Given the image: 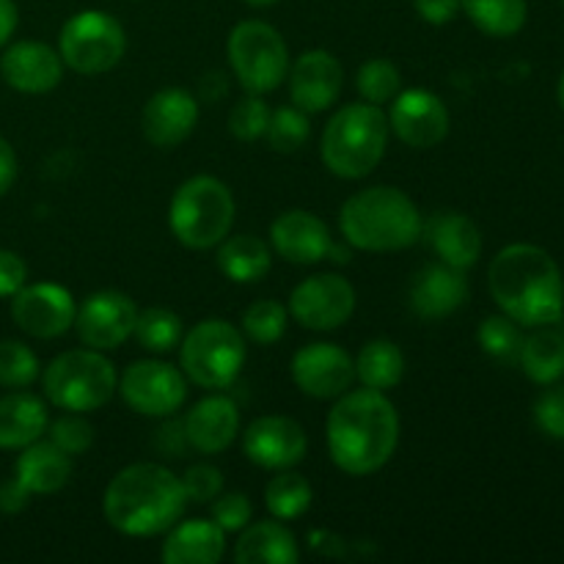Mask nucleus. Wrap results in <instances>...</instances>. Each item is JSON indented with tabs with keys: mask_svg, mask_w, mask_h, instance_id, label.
Listing matches in <instances>:
<instances>
[{
	"mask_svg": "<svg viewBox=\"0 0 564 564\" xmlns=\"http://www.w3.org/2000/svg\"><path fill=\"white\" fill-rule=\"evenodd\" d=\"M325 435L336 468L350 477H367L380 471L394 455L400 416L386 391H347L328 413Z\"/></svg>",
	"mask_w": 564,
	"mask_h": 564,
	"instance_id": "1",
	"label": "nucleus"
},
{
	"mask_svg": "<svg viewBox=\"0 0 564 564\" xmlns=\"http://www.w3.org/2000/svg\"><path fill=\"white\" fill-rule=\"evenodd\" d=\"M488 286L507 317L527 328L554 325L564 314V279L549 251L529 242L501 248L488 268Z\"/></svg>",
	"mask_w": 564,
	"mask_h": 564,
	"instance_id": "2",
	"label": "nucleus"
},
{
	"mask_svg": "<svg viewBox=\"0 0 564 564\" xmlns=\"http://www.w3.org/2000/svg\"><path fill=\"white\" fill-rule=\"evenodd\" d=\"M187 496L182 479L160 463H135L110 479L102 512L110 527L130 538L163 534L185 516Z\"/></svg>",
	"mask_w": 564,
	"mask_h": 564,
	"instance_id": "3",
	"label": "nucleus"
},
{
	"mask_svg": "<svg viewBox=\"0 0 564 564\" xmlns=\"http://www.w3.org/2000/svg\"><path fill=\"white\" fill-rule=\"evenodd\" d=\"M341 237L358 251L389 253L411 248L422 237L424 220L400 187H367L345 202L339 213Z\"/></svg>",
	"mask_w": 564,
	"mask_h": 564,
	"instance_id": "4",
	"label": "nucleus"
},
{
	"mask_svg": "<svg viewBox=\"0 0 564 564\" xmlns=\"http://www.w3.org/2000/svg\"><path fill=\"white\" fill-rule=\"evenodd\" d=\"M389 132V116L380 110V105H345L325 124L319 143L325 169L341 180H364L383 160Z\"/></svg>",
	"mask_w": 564,
	"mask_h": 564,
	"instance_id": "5",
	"label": "nucleus"
},
{
	"mask_svg": "<svg viewBox=\"0 0 564 564\" xmlns=\"http://www.w3.org/2000/svg\"><path fill=\"white\" fill-rule=\"evenodd\" d=\"M235 196L215 176H193L182 182L169 207V226L176 240L193 251H209L231 235Z\"/></svg>",
	"mask_w": 564,
	"mask_h": 564,
	"instance_id": "6",
	"label": "nucleus"
},
{
	"mask_svg": "<svg viewBox=\"0 0 564 564\" xmlns=\"http://www.w3.org/2000/svg\"><path fill=\"white\" fill-rule=\"evenodd\" d=\"M42 386L47 400L61 411L91 413L110 402L119 378L102 350L88 347V350H66L55 356L44 369Z\"/></svg>",
	"mask_w": 564,
	"mask_h": 564,
	"instance_id": "7",
	"label": "nucleus"
},
{
	"mask_svg": "<svg viewBox=\"0 0 564 564\" xmlns=\"http://www.w3.org/2000/svg\"><path fill=\"white\" fill-rule=\"evenodd\" d=\"M246 364V339L226 319H202L180 341V367L187 380L209 391L229 389Z\"/></svg>",
	"mask_w": 564,
	"mask_h": 564,
	"instance_id": "8",
	"label": "nucleus"
},
{
	"mask_svg": "<svg viewBox=\"0 0 564 564\" xmlns=\"http://www.w3.org/2000/svg\"><path fill=\"white\" fill-rule=\"evenodd\" d=\"M229 66L248 94L275 91L290 75V50L284 36L262 20L235 25L226 42Z\"/></svg>",
	"mask_w": 564,
	"mask_h": 564,
	"instance_id": "9",
	"label": "nucleus"
},
{
	"mask_svg": "<svg viewBox=\"0 0 564 564\" xmlns=\"http://www.w3.org/2000/svg\"><path fill=\"white\" fill-rule=\"evenodd\" d=\"M58 53L69 69L80 75H102L124 58L127 33L121 22L105 11H80L61 28Z\"/></svg>",
	"mask_w": 564,
	"mask_h": 564,
	"instance_id": "10",
	"label": "nucleus"
},
{
	"mask_svg": "<svg viewBox=\"0 0 564 564\" xmlns=\"http://www.w3.org/2000/svg\"><path fill=\"white\" fill-rule=\"evenodd\" d=\"M127 405L149 419H169L185 405L187 378L165 361H135L124 369L119 386Z\"/></svg>",
	"mask_w": 564,
	"mask_h": 564,
	"instance_id": "11",
	"label": "nucleus"
},
{
	"mask_svg": "<svg viewBox=\"0 0 564 564\" xmlns=\"http://www.w3.org/2000/svg\"><path fill=\"white\" fill-rule=\"evenodd\" d=\"M356 312V290L336 273L301 281L290 295V314L308 330H334Z\"/></svg>",
	"mask_w": 564,
	"mask_h": 564,
	"instance_id": "12",
	"label": "nucleus"
},
{
	"mask_svg": "<svg viewBox=\"0 0 564 564\" xmlns=\"http://www.w3.org/2000/svg\"><path fill=\"white\" fill-rule=\"evenodd\" d=\"M75 297L69 290L53 281H39V284H25L14 297H11V317L36 339H58L75 325Z\"/></svg>",
	"mask_w": 564,
	"mask_h": 564,
	"instance_id": "13",
	"label": "nucleus"
},
{
	"mask_svg": "<svg viewBox=\"0 0 564 564\" xmlns=\"http://www.w3.org/2000/svg\"><path fill=\"white\" fill-rule=\"evenodd\" d=\"M292 380L314 400H339L356 380V361L339 345L314 341L292 358Z\"/></svg>",
	"mask_w": 564,
	"mask_h": 564,
	"instance_id": "14",
	"label": "nucleus"
},
{
	"mask_svg": "<svg viewBox=\"0 0 564 564\" xmlns=\"http://www.w3.org/2000/svg\"><path fill=\"white\" fill-rule=\"evenodd\" d=\"M135 317L138 308L130 295L116 290H102L83 301V306L75 314V328L86 347L116 350L119 345H124L127 336H132Z\"/></svg>",
	"mask_w": 564,
	"mask_h": 564,
	"instance_id": "15",
	"label": "nucleus"
},
{
	"mask_svg": "<svg viewBox=\"0 0 564 564\" xmlns=\"http://www.w3.org/2000/svg\"><path fill=\"white\" fill-rule=\"evenodd\" d=\"M389 127L405 147L433 149L449 135V110L433 91L411 88L391 99Z\"/></svg>",
	"mask_w": 564,
	"mask_h": 564,
	"instance_id": "16",
	"label": "nucleus"
},
{
	"mask_svg": "<svg viewBox=\"0 0 564 564\" xmlns=\"http://www.w3.org/2000/svg\"><path fill=\"white\" fill-rule=\"evenodd\" d=\"M242 449L253 466L284 471L306 457L308 441L301 424L290 416H262L242 435Z\"/></svg>",
	"mask_w": 564,
	"mask_h": 564,
	"instance_id": "17",
	"label": "nucleus"
},
{
	"mask_svg": "<svg viewBox=\"0 0 564 564\" xmlns=\"http://www.w3.org/2000/svg\"><path fill=\"white\" fill-rule=\"evenodd\" d=\"M345 69L328 50H308L290 69V97L306 113H323L339 99Z\"/></svg>",
	"mask_w": 564,
	"mask_h": 564,
	"instance_id": "18",
	"label": "nucleus"
},
{
	"mask_svg": "<svg viewBox=\"0 0 564 564\" xmlns=\"http://www.w3.org/2000/svg\"><path fill=\"white\" fill-rule=\"evenodd\" d=\"M198 121V102L185 88H163L147 102L141 116L143 135L160 149H174L191 138Z\"/></svg>",
	"mask_w": 564,
	"mask_h": 564,
	"instance_id": "19",
	"label": "nucleus"
},
{
	"mask_svg": "<svg viewBox=\"0 0 564 564\" xmlns=\"http://www.w3.org/2000/svg\"><path fill=\"white\" fill-rule=\"evenodd\" d=\"M0 75L22 94H47L64 77V61L44 42H17L0 58Z\"/></svg>",
	"mask_w": 564,
	"mask_h": 564,
	"instance_id": "20",
	"label": "nucleus"
},
{
	"mask_svg": "<svg viewBox=\"0 0 564 564\" xmlns=\"http://www.w3.org/2000/svg\"><path fill=\"white\" fill-rule=\"evenodd\" d=\"M270 242H273L275 253L292 264H314L328 259L330 231L323 218L306 209H290V213L279 215L270 226Z\"/></svg>",
	"mask_w": 564,
	"mask_h": 564,
	"instance_id": "21",
	"label": "nucleus"
},
{
	"mask_svg": "<svg viewBox=\"0 0 564 564\" xmlns=\"http://www.w3.org/2000/svg\"><path fill=\"white\" fill-rule=\"evenodd\" d=\"M187 444L202 455H218L235 444L240 433V411L235 400L224 394H213L198 400L182 419Z\"/></svg>",
	"mask_w": 564,
	"mask_h": 564,
	"instance_id": "22",
	"label": "nucleus"
},
{
	"mask_svg": "<svg viewBox=\"0 0 564 564\" xmlns=\"http://www.w3.org/2000/svg\"><path fill=\"white\" fill-rule=\"evenodd\" d=\"M468 301V281L452 264H427L411 284V308L422 319H444Z\"/></svg>",
	"mask_w": 564,
	"mask_h": 564,
	"instance_id": "23",
	"label": "nucleus"
},
{
	"mask_svg": "<svg viewBox=\"0 0 564 564\" xmlns=\"http://www.w3.org/2000/svg\"><path fill=\"white\" fill-rule=\"evenodd\" d=\"M422 237L433 246L438 253L441 262L452 264L457 270H468L482 253V235L479 226L463 213H438L424 224Z\"/></svg>",
	"mask_w": 564,
	"mask_h": 564,
	"instance_id": "24",
	"label": "nucleus"
},
{
	"mask_svg": "<svg viewBox=\"0 0 564 564\" xmlns=\"http://www.w3.org/2000/svg\"><path fill=\"white\" fill-rule=\"evenodd\" d=\"M226 554V532L215 521L193 518V521L180 523L169 529L163 556L165 564H215Z\"/></svg>",
	"mask_w": 564,
	"mask_h": 564,
	"instance_id": "25",
	"label": "nucleus"
},
{
	"mask_svg": "<svg viewBox=\"0 0 564 564\" xmlns=\"http://www.w3.org/2000/svg\"><path fill=\"white\" fill-rule=\"evenodd\" d=\"M14 477L25 485L28 490L39 496L58 494L72 477V457L53 441H33L22 449L14 463Z\"/></svg>",
	"mask_w": 564,
	"mask_h": 564,
	"instance_id": "26",
	"label": "nucleus"
},
{
	"mask_svg": "<svg viewBox=\"0 0 564 564\" xmlns=\"http://www.w3.org/2000/svg\"><path fill=\"white\" fill-rule=\"evenodd\" d=\"M47 408L28 391H14L0 400V449H25L47 433Z\"/></svg>",
	"mask_w": 564,
	"mask_h": 564,
	"instance_id": "27",
	"label": "nucleus"
},
{
	"mask_svg": "<svg viewBox=\"0 0 564 564\" xmlns=\"http://www.w3.org/2000/svg\"><path fill=\"white\" fill-rule=\"evenodd\" d=\"M297 556L295 534L279 518L246 527L235 545L237 564H295Z\"/></svg>",
	"mask_w": 564,
	"mask_h": 564,
	"instance_id": "28",
	"label": "nucleus"
},
{
	"mask_svg": "<svg viewBox=\"0 0 564 564\" xmlns=\"http://www.w3.org/2000/svg\"><path fill=\"white\" fill-rule=\"evenodd\" d=\"M518 361L532 383H556L564 375V334L560 325H540L532 336H527Z\"/></svg>",
	"mask_w": 564,
	"mask_h": 564,
	"instance_id": "29",
	"label": "nucleus"
},
{
	"mask_svg": "<svg viewBox=\"0 0 564 564\" xmlns=\"http://www.w3.org/2000/svg\"><path fill=\"white\" fill-rule=\"evenodd\" d=\"M270 264H273V253H270L268 242L259 237L235 235L220 240L218 268L226 279L237 281V284L262 281L270 273Z\"/></svg>",
	"mask_w": 564,
	"mask_h": 564,
	"instance_id": "30",
	"label": "nucleus"
},
{
	"mask_svg": "<svg viewBox=\"0 0 564 564\" xmlns=\"http://www.w3.org/2000/svg\"><path fill=\"white\" fill-rule=\"evenodd\" d=\"M405 375V356L400 347L389 339H375L361 347L356 358V378L364 389L389 391Z\"/></svg>",
	"mask_w": 564,
	"mask_h": 564,
	"instance_id": "31",
	"label": "nucleus"
},
{
	"mask_svg": "<svg viewBox=\"0 0 564 564\" xmlns=\"http://www.w3.org/2000/svg\"><path fill=\"white\" fill-rule=\"evenodd\" d=\"M468 20L488 36H516L529 17L527 0H460Z\"/></svg>",
	"mask_w": 564,
	"mask_h": 564,
	"instance_id": "32",
	"label": "nucleus"
},
{
	"mask_svg": "<svg viewBox=\"0 0 564 564\" xmlns=\"http://www.w3.org/2000/svg\"><path fill=\"white\" fill-rule=\"evenodd\" d=\"M312 499L314 494L308 479L295 471H286V468L264 488V505H268L270 516L279 521H297L301 516H306Z\"/></svg>",
	"mask_w": 564,
	"mask_h": 564,
	"instance_id": "33",
	"label": "nucleus"
},
{
	"mask_svg": "<svg viewBox=\"0 0 564 564\" xmlns=\"http://www.w3.org/2000/svg\"><path fill=\"white\" fill-rule=\"evenodd\" d=\"M132 336L149 352H171L182 341V319L171 308H143L135 317Z\"/></svg>",
	"mask_w": 564,
	"mask_h": 564,
	"instance_id": "34",
	"label": "nucleus"
},
{
	"mask_svg": "<svg viewBox=\"0 0 564 564\" xmlns=\"http://www.w3.org/2000/svg\"><path fill=\"white\" fill-rule=\"evenodd\" d=\"M264 135H268V143L273 152H297V149L308 141V135H312V124H308L306 110L290 108V105H284V108L279 110H270V121Z\"/></svg>",
	"mask_w": 564,
	"mask_h": 564,
	"instance_id": "35",
	"label": "nucleus"
},
{
	"mask_svg": "<svg viewBox=\"0 0 564 564\" xmlns=\"http://www.w3.org/2000/svg\"><path fill=\"white\" fill-rule=\"evenodd\" d=\"M358 94L364 97V102L369 105H386L400 94L402 77L391 61L386 58H372L358 69L356 77Z\"/></svg>",
	"mask_w": 564,
	"mask_h": 564,
	"instance_id": "36",
	"label": "nucleus"
},
{
	"mask_svg": "<svg viewBox=\"0 0 564 564\" xmlns=\"http://www.w3.org/2000/svg\"><path fill=\"white\" fill-rule=\"evenodd\" d=\"M477 339L482 350L488 356L499 358V361H518V352H521L523 345L521 328L507 314H494V317L485 319L477 330Z\"/></svg>",
	"mask_w": 564,
	"mask_h": 564,
	"instance_id": "37",
	"label": "nucleus"
},
{
	"mask_svg": "<svg viewBox=\"0 0 564 564\" xmlns=\"http://www.w3.org/2000/svg\"><path fill=\"white\" fill-rule=\"evenodd\" d=\"M242 330L257 345H275L286 330V308L279 301H257L242 314Z\"/></svg>",
	"mask_w": 564,
	"mask_h": 564,
	"instance_id": "38",
	"label": "nucleus"
},
{
	"mask_svg": "<svg viewBox=\"0 0 564 564\" xmlns=\"http://www.w3.org/2000/svg\"><path fill=\"white\" fill-rule=\"evenodd\" d=\"M39 378V358L22 341H0V386L3 389H28Z\"/></svg>",
	"mask_w": 564,
	"mask_h": 564,
	"instance_id": "39",
	"label": "nucleus"
},
{
	"mask_svg": "<svg viewBox=\"0 0 564 564\" xmlns=\"http://www.w3.org/2000/svg\"><path fill=\"white\" fill-rule=\"evenodd\" d=\"M270 121V108L264 105L262 94H248L240 102L231 108L229 113V132L237 138V141H257V138L264 135Z\"/></svg>",
	"mask_w": 564,
	"mask_h": 564,
	"instance_id": "40",
	"label": "nucleus"
},
{
	"mask_svg": "<svg viewBox=\"0 0 564 564\" xmlns=\"http://www.w3.org/2000/svg\"><path fill=\"white\" fill-rule=\"evenodd\" d=\"M47 435L50 441H53L58 449H64L69 457L83 455V452L91 449L94 444V427L83 419V413L66 411V416L47 424Z\"/></svg>",
	"mask_w": 564,
	"mask_h": 564,
	"instance_id": "41",
	"label": "nucleus"
},
{
	"mask_svg": "<svg viewBox=\"0 0 564 564\" xmlns=\"http://www.w3.org/2000/svg\"><path fill=\"white\" fill-rule=\"evenodd\" d=\"M180 479L187 501H196V505H209V501H215L224 494V474L215 466H209V463H196Z\"/></svg>",
	"mask_w": 564,
	"mask_h": 564,
	"instance_id": "42",
	"label": "nucleus"
},
{
	"mask_svg": "<svg viewBox=\"0 0 564 564\" xmlns=\"http://www.w3.org/2000/svg\"><path fill=\"white\" fill-rule=\"evenodd\" d=\"M253 505L246 494H226L213 501V521L229 532H242L251 523Z\"/></svg>",
	"mask_w": 564,
	"mask_h": 564,
	"instance_id": "43",
	"label": "nucleus"
},
{
	"mask_svg": "<svg viewBox=\"0 0 564 564\" xmlns=\"http://www.w3.org/2000/svg\"><path fill=\"white\" fill-rule=\"evenodd\" d=\"M534 422L545 435L564 441V386H554L540 394L538 405H534Z\"/></svg>",
	"mask_w": 564,
	"mask_h": 564,
	"instance_id": "44",
	"label": "nucleus"
},
{
	"mask_svg": "<svg viewBox=\"0 0 564 564\" xmlns=\"http://www.w3.org/2000/svg\"><path fill=\"white\" fill-rule=\"evenodd\" d=\"M28 268L20 253L0 251V297H14L25 286Z\"/></svg>",
	"mask_w": 564,
	"mask_h": 564,
	"instance_id": "45",
	"label": "nucleus"
},
{
	"mask_svg": "<svg viewBox=\"0 0 564 564\" xmlns=\"http://www.w3.org/2000/svg\"><path fill=\"white\" fill-rule=\"evenodd\" d=\"M419 17L430 25H446L457 17L460 11V0H413Z\"/></svg>",
	"mask_w": 564,
	"mask_h": 564,
	"instance_id": "46",
	"label": "nucleus"
},
{
	"mask_svg": "<svg viewBox=\"0 0 564 564\" xmlns=\"http://www.w3.org/2000/svg\"><path fill=\"white\" fill-rule=\"evenodd\" d=\"M28 501H31V490H28L17 477L6 479V482L0 485V512L17 516V512L25 510Z\"/></svg>",
	"mask_w": 564,
	"mask_h": 564,
	"instance_id": "47",
	"label": "nucleus"
},
{
	"mask_svg": "<svg viewBox=\"0 0 564 564\" xmlns=\"http://www.w3.org/2000/svg\"><path fill=\"white\" fill-rule=\"evenodd\" d=\"M187 435H185V424L182 422H169L163 430H160V449L165 455L182 457V452L187 449Z\"/></svg>",
	"mask_w": 564,
	"mask_h": 564,
	"instance_id": "48",
	"label": "nucleus"
},
{
	"mask_svg": "<svg viewBox=\"0 0 564 564\" xmlns=\"http://www.w3.org/2000/svg\"><path fill=\"white\" fill-rule=\"evenodd\" d=\"M198 94H202L204 102H218L229 94V77L224 72H207V75L198 80Z\"/></svg>",
	"mask_w": 564,
	"mask_h": 564,
	"instance_id": "49",
	"label": "nucleus"
},
{
	"mask_svg": "<svg viewBox=\"0 0 564 564\" xmlns=\"http://www.w3.org/2000/svg\"><path fill=\"white\" fill-rule=\"evenodd\" d=\"M17 180V154L6 138H0V196L11 191Z\"/></svg>",
	"mask_w": 564,
	"mask_h": 564,
	"instance_id": "50",
	"label": "nucleus"
},
{
	"mask_svg": "<svg viewBox=\"0 0 564 564\" xmlns=\"http://www.w3.org/2000/svg\"><path fill=\"white\" fill-rule=\"evenodd\" d=\"M17 22H20V14H17L14 0H0V47H6L14 36Z\"/></svg>",
	"mask_w": 564,
	"mask_h": 564,
	"instance_id": "51",
	"label": "nucleus"
},
{
	"mask_svg": "<svg viewBox=\"0 0 564 564\" xmlns=\"http://www.w3.org/2000/svg\"><path fill=\"white\" fill-rule=\"evenodd\" d=\"M248 6H257V9H268V6H275L279 0H246Z\"/></svg>",
	"mask_w": 564,
	"mask_h": 564,
	"instance_id": "52",
	"label": "nucleus"
},
{
	"mask_svg": "<svg viewBox=\"0 0 564 564\" xmlns=\"http://www.w3.org/2000/svg\"><path fill=\"white\" fill-rule=\"evenodd\" d=\"M556 94H560V105L564 108V75H562V80H560V91H556Z\"/></svg>",
	"mask_w": 564,
	"mask_h": 564,
	"instance_id": "53",
	"label": "nucleus"
},
{
	"mask_svg": "<svg viewBox=\"0 0 564 564\" xmlns=\"http://www.w3.org/2000/svg\"><path fill=\"white\" fill-rule=\"evenodd\" d=\"M560 3H562V6H564V0H560Z\"/></svg>",
	"mask_w": 564,
	"mask_h": 564,
	"instance_id": "54",
	"label": "nucleus"
}]
</instances>
